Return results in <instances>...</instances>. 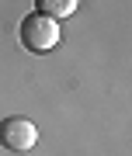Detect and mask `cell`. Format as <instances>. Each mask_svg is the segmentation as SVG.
<instances>
[{
  "label": "cell",
  "instance_id": "1",
  "mask_svg": "<svg viewBox=\"0 0 132 156\" xmlns=\"http://www.w3.org/2000/svg\"><path fill=\"white\" fill-rule=\"evenodd\" d=\"M17 35H21V45L31 49V52H52L56 45H59V24L49 21V17H42V14L21 17Z\"/></svg>",
  "mask_w": 132,
  "mask_h": 156
},
{
  "label": "cell",
  "instance_id": "3",
  "mask_svg": "<svg viewBox=\"0 0 132 156\" xmlns=\"http://www.w3.org/2000/svg\"><path fill=\"white\" fill-rule=\"evenodd\" d=\"M80 0H35V14L49 17V21L59 24L63 17H73V11H77Z\"/></svg>",
  "mask_w": 132,
  "mask_h": 156
},
{
  "label": "cell",
  "instance_id": "2",
  "mask_svg": "<svg viewBox=\"0 0 132 156\" xmlns=\"http://www.w3.org/2000/svg\"><path fill=\"white\" fill-rule=\"evenodd\" d=\"M35 142H38V128H35V122L17 118V115L0 122V146H4L7 153H28V149H35Z\"/></svg>",
  "mask_w": 132,
  "mask_h": 156
}]
</instances>
